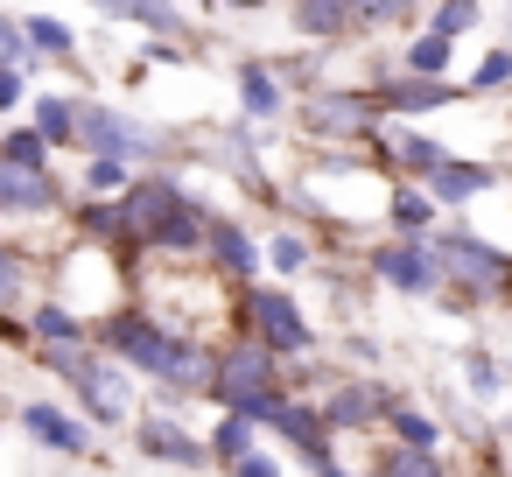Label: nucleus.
<instances>
[{
	"label": "nucleus",
	"instance_id": "1",
	"mask_svg": "<svg viewBox=\"0 0 512 477\" xmlns=\"http://www.w3.org/2000/svg\"><path fill=\"white\" fill-rule=\"evenodd\" d=\"M71 141L92 148V155H113V162H155V155L169 148L162 134L134 127L127 113H113V106H85V99H71Z\"/></svg>",
	"mask_w": 512,
	"mask_h": 477
},
{
	"label": "nucleus",
	"instance_id": "2",
	"mask_svg": "<svg viewBox=\"0 0 512 477\" xmlns=\"http://www.w3.org/2000/svg\"><path fill=\"white\" fill-rule=\"evenodd\" d=\"M106 337H113V358H120V365H134V372H148V379H162V386H169L176 351H183V337H176L169 323H155L148 309H120Z\"/></svg>",
	"mask_w": 512,
	"mask_h": 477
},
{
	"label": "nucleus",
	"instance_id": "3",
	"mask_svg": "<svg viewBox=\"0 0 512 477\" xmlns=\"http://www.w3.org/2000/svg\"><path fill=\"white\" fill-rule=\"evenodd\" d=\"M239 309H246L260 351H274V358H302V351H309V316L295 309L288 288H246Z\"/></svg>",
	"mask_w": 512,
	"mask_h": 477
},
{
	"label": "nucleus",
	"instance_id": "4",
	"mask_svg": "<svg viewBox=\"0 0 512 477\" xmlns=\"http://www.w3.org/2000/svg\"><path fill=\"white\" fill-rule=\"evenodd\" d=\"M435 267H442L449 281H463L470 295H512V260H505L498 246H484L477 232H442Z\"/></svg>",
	"mask_w": 512,
	"mask_h": 477
},
{
	"label": "nucleus",
	"instance_id": "5",
	"mask_svg": "<svg viewBox=\"0 0 512 477\" xmlns=\"http://www.w3.org/2000/svg\"><path fill=\"white\" fill-rule=\"evenodd\" d=\"M176 204H183V183H169V176H127V190H120V239L127 246H155V232L176 218Z\"/></svg>",
	"mask_w": 512,
	"mask_h": 477
},
{
	"label": "nucleus",
	"instance_id": "6",
	"mask_svg": "<svg viewBox=\"0 0 512 477\" xmlns=\"http://www.w3.org/2000/svg\"><path fill=\"white\" fill-rule=\"evenodd\" d=\"M372 267H379V281L400 288V295H435V288H442V267H435V246H428V239H393V246L372 253Z\"/></svg>",
	"mask_w": 512,
	"mask_h": 477
},
{
	"label": "nucleus",
	"instance_id": "7",
	"mask_svg": "<svg viewBox=\"0 0 512 477\" xmlns=\"http://www.w3.org/2000/svg\"><path fill=\"white\" fill-rule=\"evenodd\" d=\"M134 442H141V456H155V463H176V470H204L211 463V442H197L183 421H169V414H148L141 428H134Z\"/></svg>",
	"mask_w": 512,
	"mask_h": 477
},
{
	"label": "nucleus",
	"instance_id": "8",
	"mask_svg": "<svg viewBox=\"0 0 512 477\" xmlns=\"http://www.w3.org/2000/svg\"><path fill=\"white\" fill-rule=\"evenodd\" d=\"M0 211H8V218H43V211H57V176H50V169H15L8 155H0Z\"/></svg>",
	"mask_w": 512,
	"mask_h": 477
},
{
	"label": "nucleus",
	"instance_id": "9",
	"mask_svg": "<svg viewBox=\"0 0 512 477\" xmlns=\"http://www.w3.org/2000/svg\"><path fill=\"white\" fill-rule=\"evenodd\" d=\"M309 120L323 134H372L386 113H379V92H316L309 99Z\"/></svg>",
	"mask_w": 512,
	"mask_h": 477
},
{
	"label": "nucleus",
	"instance_id": "10",
	"mask_svg": "<svg viewBox=\"0 0 512 477\" xmlns=\"http://www.w3.org/2000/svg\"><path fill=\"white\" fill-rule=\"evenodd\" d=\"M71 379H78V393H85L92 421H127L134 386H127V372H120V365H106V358H92V351H85V365H78Z\"/></svg>",
	"mask_w": 512,
	"mask_h": 477
},
{
	"label": "nucleus",
	"instance_id": "11",
	"mask_svg": "<svg viewBox=\"0 0 512 477\" xmlns=\"http://www.w3.org/2000/svg\"><path fill=\"white\" fill-rule=\"evenodd\" d=\"M22 428H29L43 449H57V456H92V428L71 421V414L50 407V400H29V407H22Z\"/></svg>",
	"mask_w": 512,
	"mask_h": 477
},
{
	"label": "nucleus",
	"instance_id": "12",
	"mask_svg": "<svg viewBox=\"0 0 512 477\" xmlns=\"http://www.w3.org/2000/svg\"><path fill=\"white\" fill-rule=\"evenodd\" d=\"M491 183H498V169H484V162H449V155H442L421 190H428V204H470V197H484Z\"/></svg>",
	"mask_w": 512,
	"mask_h": 477
},
{
	"label": "nucleus",
	"instance_id": "13",
	"mask_svg": "<svg viewBox=\"0 0 512 477\" xmlns=\"http://www.w3.org/2000/svg\"><path fill=\"white\" fill-rule=\"evenodd\" d=\"M393 400L379 393V386H358V379H344V386H330V400L316 407V421L323 428H365V421H379Z\"/></svg>",
	"mask_w": 512,
	"mask_h": 477
},
{
	"label": "nucleus",
	"instance_id": "14",
	"mask_svg": "<svg viewBox=\"0 0 512 477\" xmlns=\"http://www.w3.org/2000/svg\"><path fill=\"white\" fill-rule=\"evenodd\" d=\"M449 99H463V85H449V78H393V85H379V113H435Z\"/></svg>",
	"mask_w": 512,
	"mask_h": 477
},
{
	"label": "nucleus",
	"instance_id": "15",
	"mask_svg": "<svg viewBox=\"0 0 512 477\" xmlns=\"http://www.w3.org/2000/svg\"><path fill=\"white\" fill-rule=\"evenodd\" d=\"M85 8H99L106 22H141V29H155V36H176V29H183V8H176V0H85Z\"/></svg>",
	"mask_w": 512,
	"mask_h": 477
},
{
	"label": "nucleus",
	"instance_id": "16",
	"mask_svg": "<svg viewBox=\"0 0 512 477\" xmlns=\"http://www.w3.org/2000/svg\"><path fill=\"white\" fill-rule=\"evenodd\" d=\"M204 232H211V218L183 197V204H176V218L155 232V246H162V253H197V246H204Z\"/></svg>",
	"mask_w": 512,
	"mask_h": 477
},
{
	"label": "nucleus",
	"instance_id": "17",
	"mask_svg": "<svg viewBox=\"0 0 512 477\" xmlns=\"http://www.w3.org/2000/svg\"><path fill=\"white\" fill-rule=\"evenodd\" d=\"M204 246L218 253V267H225V274H253V267H260V246H253L239 225H211V232H204Z\"/></svg>",
	"mask_w": 512,
	"mask_h": 477
},
{
	"label": "nucleus",
	"instance_id": "18",
	"mask_svg": "<svg viewBox=\"0 0 512 477\" xmlns=\"http://www.w3.org/2000/svg\"><path fill=\"white\" fill-rule=\"evenodd\" d=\"M239 99H246V120H274L281 113V85L260 64H239Z\"/></svg>",
	"mask_w": 512,
	"mask_h": 477
},
{
	"label": "nucleus",
	"instance_id": "19",
	"mask_svg": "<svg viewBox=\"0 0 512 477\" xmlns=\"http://www.w3.org/2000/svg\"><path fill=\"white\" fill-rule=\"evenodd\" d=\"M295 29H302V36H344V29H351V0H302V8H295Z\"/></svg>",
	"mask_w": 512,
	"mask_h": 477
},
{
	"label": "nucleus",
	"instance_id": "20",
	"mask_svg": "<svg viewBox=\"0 0 512 477\" xmlns=\"http://www.w3.org/2000/svg\"><path fill=\"white\" fill-rule=\"evenodd\" d=\"M386 211H393V225H400V239H428V218H435V204H428V190H393V197H386Z\"/></svg>",
	"mask_w": 512,
	"mask_h": 477
},
{
	"label": "nucleus",
	"instance_id": "21",
	"mask_svg": "<svg viewBox=\"0 0 512 477\" xmlns=\"http://www.w3.org/2000/svg\"><path fill=\"white\" fill-rule=\"evenodd\" d=\"M0 155H8L15 169H50V141L36 127H8V134H0Z\"/></svg>",
	"mask_w": 512,
	"mask_h": 477
},
{
	"label": "nucleus",
	"instance_id": "22",
	"mask_svg": "<svg viewBox=\"0 0 512 477\" xmlns=\"http://www.w3.org/2000/svg\"><path fill=\"white\" fill-rule=\"evenodd\" d=\"M22 36H29V50H50V57H78V36L57 22V15H29L22 22Z\"/></svg>",
	"mask_w": 512,
	"mask_h": 477
},
{
	"label": "nucleus",
	"instance_id": "23",
	"mask_svg": "<svg viewBox=\"0 0 512 477\" xmlns=\"http://www.w3.org/2000/svg\"><path fill=\"white\" fill-rule=\"evenodd\" d=\"M442 71H449V36H435V29L414 36L407 43V78H442Z\"/></svg>",
	"mask_w": 512,
	"mask_h": 477
},
{
	"label": "nucleus",
	"instance_id": "24",
	"mask_svg": "<svg viewBox=\"0 0 512 477\" xmlns=\"http://www.w3.org/2000/svg\"><path fill=\"white\" fill-rule=\"evenodd\" d=\"M386 148L400 155V169H421V176H428V169L442 162V148H435L428 134H414V127H393V134H386Z\"/></svg>",
	"mask_w": 512,
	"mask_h": 477
},
{
	"label": "nucleus",
	"instance_id": "25",
	"mask_svg": "<svg viewBox=\"0 0 512 477\" xmlns=\"http://www.w3.org/2000/svg\"><path fill=\"white\" fill-rule=\"evenodd\" d=\"M29 330H36L43 344H78V309H64V302H43V309L29 316Z\"/></svg>",
	"mask_w": 512,
	"mask_h": 477
},
{
	"label": "nucleus",
	"instance_id": "26",
	"mask_svg": "<svg viewBox=\"0 0 512 477\" xmlns=\"http://www.w3.org/2000/svg\"><path fill=\"white\" fill-rule=\"evenodd\" d=\"M379 477H442V456L435 449H386Z\"/></svg>",
	"mask_w": 512,
	"mask_h": 477
},
{
	"label": "nucleus",
	"instance_id": "27",
	"mask_svg": "<svg viewBox=\"0 0 512 477\" xmlns=\"http://www.w3.org/2000/svg\"><path fill=\"white\" fill-rule=\"evenodd\" d=\"M477 22H484V8H477V0H435V22H428V29L456 43V36H470Z\"/></svg>",
	"mask_w": 512,
	"mask_h": 477
},
{
	"label": "nucleus",
	"instance_id": "28",
	"mask_svg": "<svg viewBox=\"0 0 512 477\" xmlns=\"http://www.w3.org/2000/svg\"><path fill=\"white\" fill-rule=\"evenodd\" d=\"M379 421H393V435H400L407 449H435V421H428V414H414V407H386Z\"/></svg>",
	"mask_w": 512,
	"mask_h": 477
},
{
	"label": "nucleus",
	"instance_id": "29",
	"mask_svg": "<svg viewBox=\"0 0 512 477\" xmlns=\"http://www.w3.org/2000/svg\"><path fill=\"white\" fill-rule=\"evenodd\" d=\"M36 134L57 148V141H71V99H36Z\"/></svg>",
	"mask_w": 512,
	"mask_h": 477
},
{
	"label": "nucleus",
	"instance_id": "30",
	"mask_svg": "<svg viewBox=\"0 0 512 477\" xmlns=\"http://www.w3.org/2000/svg\"><path fill=\"white\" fill-rule=\"evenodd\" d=\"M85 190H92V197H120V190H127V162H113V155H92V169H85Z\"/></svg>",
	"mask_w": 512,
	"mask_h": 477
},
{
	"label": "nucleus",
	"instance_id": "31",
	"mask_svg": "<svg viewBox=\"0 0 512 477\" xmlns=\"http://www.w3.org/2000/svg\"><path fill=\"white\" fill-rule=\"evenodd\" d=\"M407 8H414V0H351V22L386 29V22H407Z\"/></svg>",
	"mask_w": 512,
	"mask_h": 477
},
{
	"label": "nucleus",
	"instance_id": "32",
	"mask_svg": "<svg viewBox=\"0 0 512 477\" xmlns=\"http://www.w3.org/2000/svg\"><path fill=\"white\" fill-rule=\"evenodd\" d=\"M239 449H253V421L225 414V421H218V435H211V456H225V463H232Z\"/></svg>",
	"mask_w": 512,
	"mask_h": 477
},
{
	"label": "nucleus",
	"instance_id": "33",
	"mask_svg": "<svg viewBox=\"0 0 512 477\" xmlns=\"http://www.w3.org/2000/svg\"><path fill=\"white\" fill-rule=\"evenodd\" d=\"M498 85H512V50H491V57L470 71V85H463V92H498Z\"/></svg>",
	"mask_w": 512,
	"mask_h": 477
},
{
	"label": "nucleus",
	"instance_id": "34",
	"mask_svg": "<svg viewBox=\"0 0 512 477\" xmlns=\"http://www.w3.org/2000/svg\"><path fill=\"white\" fill-rule=\"evenodd\" d=\"M0 64H15V71H36V50H29L22 22H8V15H0Z\"/></svg>",
	"mask_w": 512,
	"mask_h": 477
},
{
	"label": "nucleus",
	"instance_id": "35",
	"mask_svg": "<svg viewBox=\"0 0 512 477\" xmlns=\"http://www.w3.org/2000/svg\"><path fill=\"white\" fill-rule=\"evenodd\" d=\"M267 260H274L281 274H302V267H309V239H295V232H281V239L267 246Z\"/></svg>",
	"mask_w": 512,
	"mask_h": 477
},
{
	"label": "nucleus",
	"instance_id": "36",
	"mask_svg": "<svg viewBox=\"0 0 512 477\" xmlns=\"http://www.w3.org/2000/svg\"><path fill=\"white\" fill-rule=\"evenodd\" d=\"M22 288H29V274H22V260L0 246V309H15L22 302Z\"/></svg>",
	"mask_w": 512,
	"mask_h": 477
},
{
	"label": "nucleus",
	"instance_id": "37",
	"mask_svg": "<svg viewBox=\"0 0 512 477\" xmlns=\"http://www.w3.org/2000/svg\"><path fill=\"white\" fill-rule=\"evenodd\" d=\"M463 372H470V386H477V393H484V400H491V393H498V386H505V372H498V365H491V358H484V351H463Z\"/></svg>",
	"mask_w": 512,
	"mask_h": 477
},
{
	"label": "nucleus",
	"instance_id": "38",
	"mask_svg": "<svg viewBox=\"0 0 512 477\" xmlns=\"http://www.w3.org/2000/svg\"><path fill=\"white\" fill-rule=\"evenodd\" d=\"M78 225H85L92 239H120V211H113V204H85V211H78Z\"/></svg>",
	"mask_w": 512,
	"mask_h": 477
},
{
	"label": "nucleus",
	"instance_id": "39",
	"mask_svg": "<svg viewBox=\"0 0 512 477\" xmlns=\"http://www.w3.org/2000/svg\"><path fill=\"white\" fill-rule=\"evenodd\" d=\"M232 477H281V463L260 456V449H239V456H232Z\"/></svg>",
	"mask_w": 512,
	"mask_h": 477
},
{
	"label": "nucleus",
	"instance_id": "40",
	"mask_svg": "<svg viewBox=\"0 0 512 477\" xmlns=\"http://www.w3.org/2000/svg\"><path fill=\"white\" fill-rule=\"evenodd\" d=\"M22 92H29V85H22V71H15V64H0V113L22 106Z\"/></svg>",
	"mask_w": 512,
	"mask_h": 477
},
{
	"label": "nucleus",
	"instance_id": "41",
	"mask_svg": "<svg viewBox=\"0 0 512 477\" xmlns=\"http://www.w3.org/2000/svg\"><path fill=\"white\" fill-rule=\"evenodd\" d=\"M225 8H239V15H253V8H267V0H225Z\"/></svg>",
	"mask_w": 512,
	"mask_h": 477
},
{
	"label": "nucleus",
	"instance_id": "42",
	"mask_svg": "<svg viewBox=\"0 0 512 477\" xmlns=\"http://www.w3.org/2000/svg\"><path fill=\"white\" fill-rule=\"evenodd\" d=\"M505 435H512V414H505Z\"/></svg>",
	"mask_w": 512,
	"mask_h": 477
}]
</instances>
